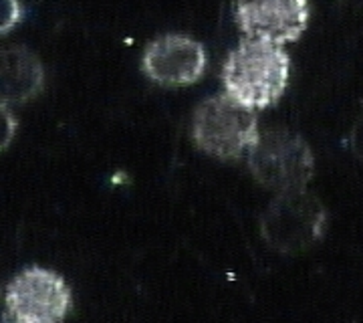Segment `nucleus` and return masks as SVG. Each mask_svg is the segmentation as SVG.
I'll return each instance as SVG.
<instances>
[{"label":"nucleus","instance_id":"4","mask_svg":"<svg viewBox=\"0 0 363 323\" xmlns=\"http://www.w3.org/2000/svg\"><path fill=\"white\" fill-rule=\"evenodd\" d=\"M248 166L255 178L274 190H298L311 178L313 155L291 131H267L250 148Z\"/></svg>","mask_w":363,"mask_h":323},{"label":"nucleus","instance_id":"6","mask_svg":"<svg viewBox=\"0 0 363 323\" xmlns=\"http://www.w3.org/2000/svg\"><path fill=\"white\" fill-rule=\"evenodd\" d=\"M309 23L307 0H236V25L248 39L297 40Z\"/></svg>","mask_w":363,"mask_h":323},{"label":"nucleus","instance_id":"1","mask_svg":"<svg viewBox=\"0 0 363 323\" xmlns=\"http://www.w3.org/2000/svg\"><path fill=\"white\" fill-rule=\"evenodd\" d=\"M289 55L281 45L247 39L234 49L222 67L228 95L252 109L277 104L289 81Z\"/></svg>","mask_w":363,"mask_h":323},{"label":"nucleus","instance_id":"7","mask_svg":"<svg viewBox=\"0 0 363 323\" xmlns=\"http://www.w3.org/2000/svg\"><path fill=\"white\" fill-rule=\"evenodd\" d=\"M145 75L160 85L182 87L202 77L206 53L198 40L186 35H164L150 43L143 53Z\"/></svg>","mask_w":363,"mask_h":323},{"label":"nucleus","instance_id":"8","mask_svg":"<svg viewBox=\"0 0 363 323\" xmlns=\"http://www.w3.org/2000/svg\"><path fill=\"white\" fill-rule=\"evenodd\" d=\"M45 81L39 57L25 47L0 49V104L33 99Z\"/></svg>","mask_w":363,"mask_h":323},{"label":"nucleus","instance_id":"3","mask_svg":"<svg viewBox=\"0 0 363 323\" xmlns=\"http://www.w3.org/2000/svg\"><path fill=\"white\" fill-rule=\"evenodd\" d=\"M71 289L61 275L30 267L18 273L6 287V317L18 323L63 322L71 310Z\"/></svg>","mask_w":363,"mask_h":323},{"label":"nucleus","instance_id":"10","mask_svg":"<svg viewBox=\"0 0 363 323\" xmlns=\"http://www.w3.org/2000/svg\"><path fill=\"white\" fill-rule=\"evenodd\" d=\"M14 131H16V119L14 116L0 104V152L9 148V143L13 142Z\"/></svg>","mask_w":363,"mask_h":323},{"label":"nucleus","instance_id":"9","mask_svg":"<svg viewBox=\"0 0 363 323\" xmlns=\"http://www.w3.org/2000/svg\"><path fill=\"white\" fill-rule=\"evenodd\" d=\"M21 16H23V9L18 0H0V35L14 28Z\"/></svg>","mask_w":363,"mask_h":323},{"label":"nucleus","instance_id":"2","mask_svg":"<svg viewBox=\"0 0 363 323\" xmlns=\"http://www.w3.org/2000/svg\"><path fill=\"white\" fill-rule=\"evenodd\" d=\"M192 136L196 146L210 155L238 158L259 140L257 116L233 95H214L196 109Z\"/></svg>","mask_w":363,"mask_h":323},{"label":"nucleus","instance_id":"5","mask_svg":"<svg viewBox=\"0 0 363 323\" xmlns=\"http://www.w3.org/2000/svg\"><path fill=\"white\" fill-rule=\"evenodd\" d=\"M323 210L305 192H283L262 219V236L279 251H297L319 239L323 224Z\"/></svg>","mask_w":363,"mask_h":323}]
</instances>
